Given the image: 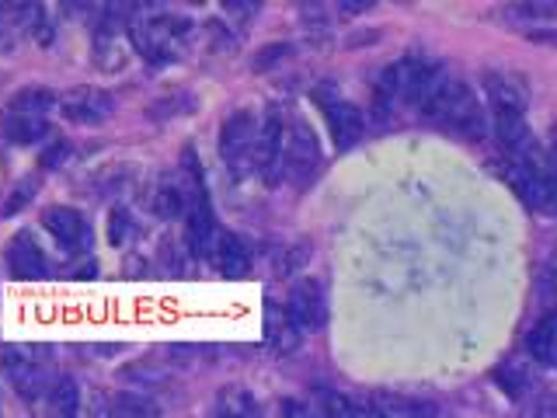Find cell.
I'll list each match as a JSON object with an SVG mask.
<instances>
[{"label":"cell","instance_id":"6da1fadb","mask_svg":"<svg viewBox=\"0 0 557 418\" xmlns=\"http://www.w3.org/2000/svg\"><path fill=\"white\" fill-rule=\"evenodd\" d=\"M422 109L425 119L432 122H440V126L446 130H457L463 136H481L484 133V115L478 109V101L474 95H470V87L460 84V81H453V77H443L432 84V91L425 95V101L418 104Z\"/></svg>","mask_w":557,"mask_h":418},{"label":"cell","instance_id":"7a4b0ae2","mask_svg":"<svg viewBox=\"0 0 557 418\" xmlns=\"http://www.w3.org/2000/svg\"><path fill=\"white\" fill-rule=\"evenodd\" d=\"M129 42L136 46L139 57L150 63H174L188 52L191 42V25L185 17L174 14H150L129 22Z\"/></svg>","mask_w":557,"mask_h":418},{"label":"cell","instance_id":"3957f363","mask_svg":"<svg viewBox=\"0 0 557 418\" xmlns=\"http://www.w3.org/2000/svg\"><path fill=\"white\" fill-rule=\"evenodd\" d=\"M0 366H4L11 388L28 401L42 397V391L57 383L52 380V353L46 345H8L0 353Z\"/></svg>","mask_w":557,"mask_h":418},{"label":"cell","instance_id":"277c9868","mask_svg":"<svg viewBox=\"0 0 557 418\" xmlns=\"http://www.w3.org/2000/svg\"><path fill=\"white\" fill-rule=\"evenodd\" d=\"M435 81H440V70L435 66H425L418 60H400L383 70V77L376 84V98L391 104H422Z\"/></svg>","mask_w":557,"mask_h":418},{"label":"cell","instance_id":"5b68a950","mask_svg":"<svg viewBox=\"0 0 557 418\" xmlns=\"http://www.w3.org/2000/svg\"><path fill=\"white\" fill-rule=\"evenodd\" d=\"M220 153L234 179H248L251 168H258V119L251 112H234L223 122Z\"/></svg>","mask_w":557,"mask_h":418},{"label":"cell","instance_id":"8992f818","mask_svg":"<svg viewBox=\"0 0 557 418\" xmlns=\"http://www.w3.org/2000/svg\"><path fill=\"white\" fill-rule=\"evenodd\" d=\"M318 104H321V112L327 119V130H331V139H335V147L338 150L356 147L362 139V133H366V119H362V112L356 109V104L324 91V87L318 91Z\"/></svg>","mask_w":557,"mask_h":418},{"label":"cell","instance_id":"52a82bcc","mask_svg":"<svg viewBox=\"0 0 557 418\" xmlns=\"http://www.w3.org/2000/svg\"><path fill=\"white\" fill-rule=\"evenodd\" d=\"M60 112L66 122H77V126H101L104 119H112L115 101L109 91L101 87H70V91L60 98Z\"/></svg>","mask_w":557,"mask_h":418},{"label":"cell","instance_id":"ba28073f","mask_svg":"<svg viewBox=\"0 0 557 418\" xmlns=\"http://www.w3.org/2000/svg\"><path fill=\"white\" fill-rule=\"evenodd\" d=\"M42 226L52 234V241H57L66 255H81V251H87V244H91V226H87V220L77 213V209H70V206L46 209Z\"/></svg>","mask_w":557,"mask_h":418},{"label":"cell","instance_id":"9c48e42d","mask_svg":"<svg viewBox=\"0 0 557 418\" xmlns=\"http://www.w3.org/2000/svg\"><path fill=\"white\" fill-rule=\"evenodd\" d=\"M505 179H509L512 192L530 209H554V188H550L547 171H540L530 157H522L519 164L505 168Z\"/></svg>","mask_w":557,"mask_h":418},{"label":"cell","instance_id":"30bf717a","mask_svg":"<svg viewBox=\"0 0 557 418\" xmlns=\"http://www.w3.org/2000/svg\"><path fill=\"white\" fill-rule=\"evenodd\" d=\"M484 95L495 115H522L530 104V84L509 70H495V74H484Z\"/></svg>","mask_w":557,"mask_h":418},{"label":"cell","instance_id":"8fae6325","mask_svg":"<svg viewBox=\"0 0 557 418\" xmlns=\"http://www.w3.org/2000/svg\"><path fill=\"white\" fill-rule=\"evenodd\" d=\"M283 147H286V126L278 109L265 112V122L258 126V171L265 174L269 185H275L278 171H283Z\"/></svg>","mask_w":557,"mask_h":418},{"label":"cell","instance_id":"7c38bea8","mask_svg":"<svg viewBox=\"0 0 557 418\" xmlns=\"http://www.w3.org/2000/svg\"><path fill=\"white\" fill-rule=\"evenodd\" d=\"M286 318L300 328V331H318L327 321V304H324V293L318 283H296L289 300H286Z\"/></svg>","mask_w":557,"mask_h":418},{"label":"cell","instance_id":"4fadbf2b","mask_svg":"<svg viewBox=\"0 0 557 418\" xmlns=\"http://www.w3.org/2000/svg\"><path fill=\"white\" fill-rule=\"evenodd\" d=\"M321 150H318V136L304 122H293L286 130V147H283V168H289L296 179H307V174L318 168Z\"/></svg>","mask_w":557,"mask_h":418},{"label":"cell","instance_id":"5bb4252c","mask_svg":"<svg viewBox=\"0 0 557 418\" xmlns=\"http://www.w3.org/2000/svg\"><path fill=\"white\" fill-rule=\"evenodd\" d=\"M91 418H157V405L139 394H91Z\"/></svg>","mask_w":557,"mask_h":418},{"label":"cell","instance_id":"9a60e30c","mask_svg":"<svg viewBox=\"0 0 557 418\" xmlns=\"http://www.w3.org/2000/svg\"><path fill=\"white\" fill-rule=\"evenodd\" d=\"M8 266H11V275L14 279H42L49 269H46V255L39 248V241L32 234H17L8 248Z\"/></svg>","mask_w":557,"mask_h":418},{"label":"cell","instance_id":"2e32d148","mask_svg":"<svg viewBox=\"0 0 557 418\" xmlns=\"http://www.w3.org/2000/svg\"><path fill=\"white\" fill-rule=\"evenodd\" d=\"M213 258H216V266L226 279H240L251 269V248H248V241L237 237V234H220Z\"/></svg>","mask_w":557,"mask_h":418},{"label":"cell","instance_id":"e0dca14e","mask_svg":"<svg viewBox=\"0 0 557 418\" xmlns=\"http://www.w3.org/2000/svg\"><path fill=\"white\" fill-rule=\"evenodd\" d=\"M42 8L39 4H8L0 8V39H4V46L11 49L14 39H22V35H28L35 25L42 22Z\"/></svg>","mask_w":557,"mask_h":418},{"label":"cell","instance_id":"ac0fdd59","mask_svg":"<svg viewBox=\"0 0 557 418\" xmlns=\"http://www.w3.org/2000/svg\"><path fill=\"white\" fill-rule=\"evenodd\" d=\"M81 415V391L74 380H57L46 391V418H77Z\"/></svg>","mask_w":557,"mask_h":418},{"label":"cell","instance_id":"d6986e66","mask_svg":"<svg viewBox=\"0 0 557 418\" xmlns=\"http://www.w3.org/2000/svg\"><path fill=\"white\" fill-rule=\"evenodd\" d=\"M49 133V122L42 115H22V112H8L4 119V136L11 139V144H35V139H42Z\"/></svg>","mask_w":557,"mask_h":418},{"label":"cell","instance_id":"ffe728a7","mask_svg":"<svg viewBox=\"0 0 557 418\" xmlns=\"http://www.w3.org/2000/svg\"><path fill=\"white\" fill-rule=\"evenodd\" d=\"M376 418H435V411L422 401H411V397H397V394H380L376 405H373Z\"/></svg>","mask_w":557,"mask_h":418},{"label":"cell","instance_id":"44dd1931","mask_svg":"<svg viewBox=\"0 0 557 418\" xmlns=\"http://www.w3.org/2000/svg\"><path fill=\"white\" fill-rule=\"evenodd\" d=\"M527 348L540 366H557V324H536L527 339Z\"/></svg>","mask_w":557,"mask_h":418},{"label":"cell","instance_id":"7402d4cb","mask_svg":"<svg viewBox=\"0 0 557 418\" xmlns=\"http://www.w3.org/2000/svg\"><path fill=\"white\" fill-rule=\"evenodd\" d=\"M150 206H153V213H157V217H168V220L182 217V209H188L185 188H182V185H174V182H161V185H157V192H153Z\"/></svg>","mask_w":557,"mask_h":418},{"label":"cell","instance_id":"603a6c76","mask_svg":"<svg viewBox=\"0 0 557 418\" xmlns=\"http://www.w3.org/2000/svg\"><path fill=\"white\" fill-rule=\"evenodd\" d=\"M57 104V95L46 91V87H28V91H17L11 98V109L8 112H22V115H42Z\"/></svg>","mask_w":557,"mask_h":418},{"label":"cell","instance_id":"cb8c5ba5","mask_svg":"<svg viewBox=\"0 0 557 418\" xmlns=\"http://www.w3.org/2000/svg\"><path fill=\"white\" fill-rule=\"evenodd\" d=\"M213 418H258V405H255V397L248 391L231 388V391L220 394V408H216Z\"/></svg>","mask_w":557,"mask_h":418},{"label":"cell","instance_id":"d4e9b609","mask_svg":"<svg viewBox=\"0 0 557 418\" xmlns=\"http://www.w3.org/2000/svg\"><path fill=\"white\" fill-rule=\"evenodd\" d=\"M313 411H318V418H359L356 405L348 397L335 394V391H313Z\"/></svg>","mask_w":557,"mask_h":418},{"label":"cell","instance_id":"484cf974","mask_svg":"<svg viewBox=\"0 0 557 418\" xmlns=\"http://www.w3.org/2000/svg\"><path fill=\"white\" fill-rule=\"evenodd\" d=\"M95 60L112 70V66H122V60H126V52H122L119 46V32L112 28V22H104V28L98 32V42H95Z\"/></svg>","mask_w":557,"mask_h":418},{"label":"cell","instance_id":"4316f807","mask_svg":"<svg viewBox=\"0 0 557 418\" xmlns=\"http://www.w3.org/2000/svg\"><path fill=\"white\" fill-rule=\"evenodd\" d=\"M269 342L275 345V353H293L296 345H300V328H296L286 314L278 318V324L275 321H269Z\"/></svg>","mask_w":557,"mask_h":418},{"label":"cell","instance_id":"83f0119b","mask_svg":"<svg viewBox=\"0 0 557 418\" xmlns=\"http://www.w3.org/2000/svg\"><path fill=\"white\" fill-rule=\"evenodd\" d=\"M35 192H39V179H22L14 185V192L4 199V209H0V213L4 217H14V213H22V209L35 199Z\"/></svg>","mask_w":557,"mask_h":418},{"label":"cell","instance_id":"f1b7e54d","mask_svg":"<svg viewBox=\"0 0 557 418\" xmlns=\"http://www.w3.org/2000/svg\"><path fill=\"white\" fill-rule=\"evenodd\" d=\"M129 231H133V220H129L126 209H112V217H109V241L122 244V241L129 237Z\"/></svg>","mask_w":557,"mask_h":418},{"label":"cell","instance_id":"f546056e","mask_svg":"<svg viewBox=\"0 0 557 418\" xmlns=\"http://www.w3.org/2000/svg\"><path fill=\"white\" fill-rule=\"evenodd\" d=\"M66 150H70L66 139H57L52 147H46V153H42V168H60V164L66 161Z\"/></svg>","mask_w":557,"mask_h":418},{"label":"cell","instance_id":"4dcf8cb0","mask_svg":"<svg viewBox=\"0 0 557 418\" xmlns=\"http://www.w3.org/2000/svg\"><path fill=\"white\" fill-rule=\"evenodd\" d=\"M283 418H318V411H313L310 405H304V401H286Z\"/></svg>","mask_w":557,"mask_h":418},{"label":"cell","instance_id":"1f68e13d","mask_svg":"<svg viewBox=\"0 0 557 418\" xmlns=\"http://www.w3.org/2000/svg\"><path fill=\"white\" fill-rule=\"evenodd\" d=\"M226 11H234L240 22H248V17H255V11H258V4H223Z\"/></svg>","mask_w":557,"mask_h":418}]
</instances>
